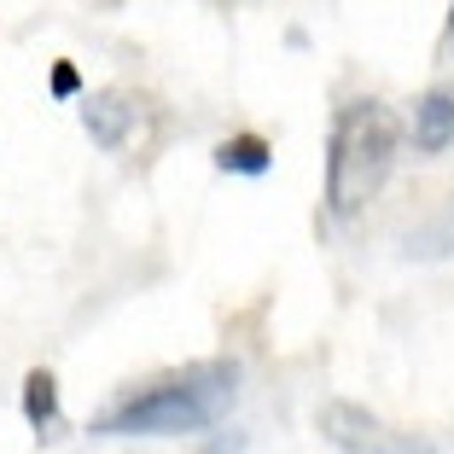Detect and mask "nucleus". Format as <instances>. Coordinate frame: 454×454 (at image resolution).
I'll list each match as a JSON object with an SVG mask.
<instances>
[{"label": "nucleus", "instance_id": "obj_1", "mask_svg": "<svg viewBox=\"0 0 454 454\" xmlns=\"http://www.w3.org/2000/svg\"><path fill=\"white\" fill-rule=\"evenodd\" d=\"M239 402V367L233 361H199L169 379H152L146 390L122 396L117 408L94 419V437H192L227 419Z\"/></svg>", "mask_w": 454, "mask_h": 454}, {"label": "nucleus", "instance_id": "obj_2", "mask_svg": "<svg viewBox=\"0 0 454 454\" xmlns=\"http://www.w3.org/2000/svg\"><path fill=\"white\" fill-rule=\"evenodd\" d=\"M402 129L390 106L379 99H344L333 117V140H326V210L338 222H356L367 204L385 192L390 169H396Z\"/></svg>", "mask_w": 454, "mask_h": 454}, {"label": "nucleus", "instance_id": "obj_3", "mask_svg": "<svg viewBox=\"0 0 454 454\" xmlns=\"http://www.w3.org/2000/svg\"><path fill=\"white\" fill-rule=\"evenodd\" d=\"M315 426H321V437L333 442L338 454H437V442L385 426L379 414H367V408H356V402H344V396L321 402V408H315Z\"/></svg>", "mask_w": 454, "mask_h": 454}, {"label": "nucleus", "instance_id": "obj_4", "mask_svg": "<svg viewBox=\"0 0 454 454\" xmlns=\"http://www.w3.org/2000/svg\"><path fill=\"white\" fill-rule=\"evenodd\" d=\"M134 117H140V99L129 94H88L82 99V129L99 152H122L134 140Z\"/></svg>", "mask_w": 454, "mask_h": 454}, {"label": "nucleus", "instance_id": "obj_5", "mask_svg": "<svg viewBox=\"0 0 454 454\" xmlns=\"http://www.w3.org/2000/svg\"><path fill=\"white\" fill-rule=\"evenodd\" d=\"M454 146V88H431L414 106V152L437 158Z\"/></svg>", "mask_w": 454, "mask_h": 454}, {"label": "nucleus", "instance_id": "obj_6", "mask_svg": "<svg viewBox=\"0 0 454 454\" xmlns=\"http://www.w3.org/2000/svg\"><path fill=\"white\" fill-rule=\"evenodd\" d=\"M215 169H222V175H245V181H256V175L274 169V146H268L262 134H227L222 146H215Z\"/></svg>", "mask_w": 454, "mask_h": 454}, {"label": "nucleus", "instance_id": "obj_7", "mask_svg": "<svg viewBox=\"0 0 454 454\" xmlns=\"http://www.w3.org/2000/svg\"><path fill=\"white\" fill-rule=\"evenodd\" d=\"M24 419L35 437H47V431L59 426V379L47 373V367H35V373L24 379Z\"/></svg>", "mask_w": 454, "mask_h": 454}, {"label": "nucleus", "instance_id": "obj_8", "mask_svg": "<svg viewBox=\"0 0 454 454\" xmlns=\"http://www.w3.org/2000/svg\"><path fill=\"white\" fill-rule=\"evenodd\" d=\"M47 88H53V99H76V94H82L76 65H70V59H59V65H53V82H47Z\"/></svg>", "mask_w": 454, "mask_h": 454}, {"label": "nucleus", "instance_id": "obj_9", "mask_svg": "<svg viewBox=\"0 0 454 454\" xmlns=\"http://www.w3.org/2000/svg\"><path fill=\"white\" fill-rule=\"evenodd\" d=\"M431 239H437V251H449V245H454V204H449V215L431 227Z\"/></svg>", "mask_w": 454, "mask_h": 454}, {"label": "nucleus", "instance_id": "obj_10", "mask_svg": "<svg viewBox=\"0 0 454 454\" xmlns=\"http://www.w3.org/2000/svg\"><path fill=\"white\" fill-rule=\"evenodd\" d=\"M442 59H454V0H449V29H442V47H437Z\"/></svg>", "mask_w": 454, "mask_h": 454}, {"label": "nucleus", "instance_id": "obj_11", "mask_svg": "<svg viewBox=\"0 0 454 454\" xmlns=\"http://www.w3.org/2000/svg\"><path fill=\"white\" fill-rule=\"evenodd\" d=\"M204 454H239V437H215V442H210Z\"/></svg>", "mask_w": 454, "mask_h": 454}]
</instances>
